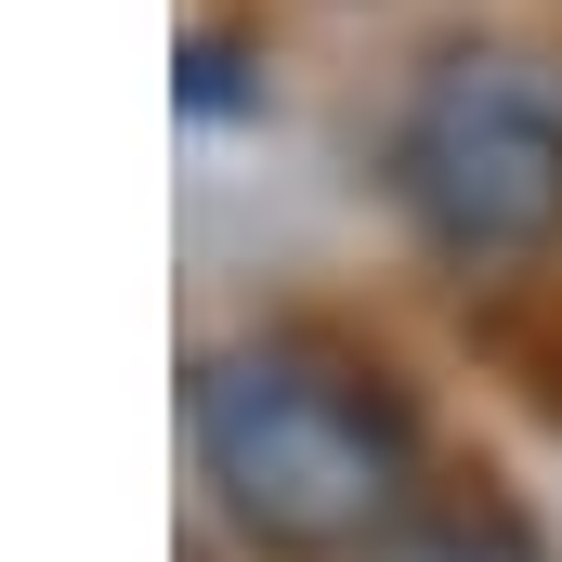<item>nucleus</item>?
Listing matches in <instances>:
<instances>
[{"label":"nucleus","instance_id":"obj_1","mask_svg":"<svg viewBox=\"0 0 562 562\" xmlns=\"http://www.w3.org/2000/svg\"><path fill=\"white\" fill-rule=\"evenodd\" d=\"M196 471L262 550H367L406 510V419L288 340H236L196 367Z\"/></svg>","mask_w":562,"mask_h":562},{"label":"nucleus","instance_id":"obj_2","mask_svg":"<svg viewBox=\"0 0 562 562\" xmlns=\"http://www.w3.org/2000/svg\"><path fill=\"white\" fill-rule=\"evenodd\" d=\"M393 183L458 262L550 249L562 236V105L510 53H445L393 132Z\"/></svg>","mask_w":562,"mask_h":562},{"label":"nucleus","instance_id":"obj_3","mask_svg":"<svg viewBox=\"0 0 562 562\" xmlns=\"http://www.w3.org/2000/svg\"><path fill=\"white\" fill-rule=\"evenodd\" d=\"M393 562H537V550H524L510 524H484V510H471V524H419Z\"/></svg>","mask_w":562,"mask_h":562}]
</instances>
